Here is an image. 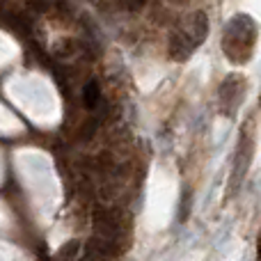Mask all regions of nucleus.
I'll return each mask as SVG.
<instances>
[{"label": "nucleus", "instance_id": "obj_1", "mask_svg": "<svg viewBox=\"0 0 261 261\" xmlns=\"http://www.w3.org/2000/svg\"><path fill=\"white\" fill-rule=\"evenodd\" d=\"M259 25L248 14H236L227 21L222 32V53L231 64H248L257 46Z\"/></svg>", "mask_w": 261, "mask_h": 261}, {"label": "nucleus", "instance_id": "obj_2", "mask_svg": "<svg viewBox=\"0 0 261 261\" xmlns=\"http://www.w3.org/2000/svg\"><path fill=\"white\" fill-rule=\"evenodd\" d=\"M208 37V16L206 12L197 9L190 12L188 16H184L179 21V25L174 28V32L170 35V58L174 62H186L199 46L206 41Z\"/></svg>", "mask_w": 261, "mask_h": 261}, {"label": "nucleus", "instance_id": "obj_3", "mask_svg": "<svg viewBox=\"0 0 261 261\" xmlns=\"http://www.w3.org/2000/svg\"><path fill=\"white\" fill-rule=\"evenodd\" d=\"M252 156H254V135L250 133V124H245L241 128L239 135V144L234 149V163H231V179H229V195H236L239 188L243 186L248 170L252 165Z\"/></svg>", "mask_w": 261, "mask_h": 261}, {"label": "nucleus", "instance_id": "obj_4", "mask_svg": "<svg viewBox=\"0 0 261 261\" xmlns=\"http://www.w3.org/2000/svg\"><path fill=\"white\" fill-rule=\"evenodd\" d=\"M245 96V78L239 73H229L218 87V110L225 117H236L241 101Z\"/></svg>", "mask_w": 261, "mask_h": 261}, {"label": "nucleus", "instance_id": "obj_5", "mask_svg": "<svg viewBox=\"0 0 261 261\" xmlns=\"http://www.w3.org/2000/svg\"><path fill=\"white\" fill-rule=\"evenodd\" d=\"M83 99H85V106L90 110H94L96 106L101 103V87L96 81H90L85 85V90H83Z\"/></svg>", "mask_w": 261, "mask_h": 261}, {"label": "nucleus", "instance_id": "obj_6", "mask_svg": "<svg viewBox=\"0 0 261 261\" xmlns=\"http://www.w3.org/2000/svg\"><path fill=\"white\" fill-rule=\"evenodd\" d=\"M144 3H147V0H124V5H126L130 12H138V9H142Z\"/></svg>", "mask_w": 261, "mask_h": 261}]
</instances>
